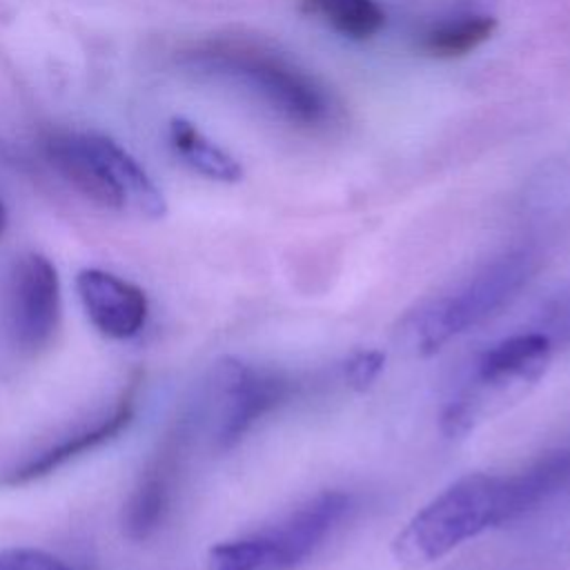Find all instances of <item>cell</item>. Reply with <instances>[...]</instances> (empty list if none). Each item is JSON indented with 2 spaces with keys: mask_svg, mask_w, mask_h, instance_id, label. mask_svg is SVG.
<instances>
[{
  "mask_svg": "<svg viewBox=\"0 0 570 570\" xmlns=\"http://www.w3.org/2000/svg\"><path fill=\"white\" fill-rule=\"evenodd\" d=\"M0 570H76L51 552L36 548L0 550Z\"/></svg>",
  "mask_w": 570,
  "mask_h": 570,
  "instance_id": "ac0fdd59",
  "label": "cell"
},
{
  "mask_svg": "<svg viewBox=\"0 0 570 570\" xmlns=\"http://www.w3.org/2000/svg\"><path fill=\"white\" fill-rule=\"evenodd\" d=\"M552 343L546 334H517L494 343L476 363L470 385L441 414V432L463 439L483 421L519 401L548 372Z\"/></svg>",
  "mask_w": 570,
  "mask_h": 570,
  "instance_id": "5b68a950",
  "label": "cell"
},
{
  "mask_svg": "<svg viewBox=\"0 0 570 570\" xmlns=\"http://www.w3.org/2000/svg\"><path fill=\"white\" fill-rule=\"evenodd\" d=\"M205 566L207 570H285L281 550L265 530L212 546Z\"/></svg>",
  "mask_w": 570,
  "mask_h": 570,
  "instance_id": "2e32d148",
  "label": "cell"
},
{
  "mask_svg": "<svg viewBox=\"0 0 570 570\" xmlns=\"http://www.w3.org/2000/svg\"><path fill=\"white\" fill-rule=\"evenodd\" d=\"M185 62L245 87L296 127L318 129L332 120L334 107L325 87L269 45L249 38H214L191 47Z\"/></svg>",
  "mask_w": 570,
  "mask_h": 570,
  "instance_id": "6da1fadb",
  "label": "cell"
},
{
  "mask_svg": "<svg viewBox=\"0 0 570 570\" xmlns=\"http://www.w3.org/2000/svg\"><path fill=\"white\" fill-rule=\"evenodd\" d=\"M51 169L87 200L116 212L163 218L167 203L151 176L116 140L96 131H51L42 140Z\"/></svg>",
  "mask_w": 570,
  "mask_h": 570,
  "instance_id": "7a4b0ae2",
  "label": "cell"
},
{
  "mask_svg": "<svg viewBox=\"0 0 570 570\" xmlns=\"http://www.w3.org/2000/svg\"><path fill=\"white\" fill-rule=\"evenodd\" d=\"M494 525H501V476L470 472L450 483L399 530L392 554L401 566L421 568Z\"/></svg>",
  "mask_w": 570,
  "mask_h": 570,
  "instance_id": "277c9868",
  "label": "cell"
},
{
  "mask_svg": "<svg viewBox=\"0 0 570 570\" xmlns=\"http://www.w3.org/2000/svg\"><path fill=\"white\" fill-rule=\"evenodd\" d=\"M60 278L56 265L38 252L18 256L7 281V325L24 354L49 347L60 325Z\"/></svg>",
  "mask_w": 570,
  "mask_h": 570,
  "instance_id": "8992f818",
  "label": "cell"
},
{
  "mask_svg": "<svg viewBox=\"0 0 570 570\" xmlns=\"http://www.w3.org/2000/svg\"><path fill=\"white\" fill-rule=\"evenodd\" d=\"M385 365V354L381 350L354 352L345 363V381L352 390L365 392L379 379Z\"/></svg>",
  "mask_w": 570,
  "mask_h": 570,
  "instance_id": "e0dca14e",
  "label": "cell"
},
{
  "mask_svg": "<svg viewBox=\"0 0 570 570\" xmlns=\"http://www.w3.org/2000/svg\"><path fill=\"white\" fill-rule=\"evenodd\" d=\"M497 18L488 13H465L450 20H441L425 29L416 42L419 51L430 58L452 60L472 53L492 38Z\"/></svg>",
  "mask_w": 570,
  "mask_h": 570,
  "instance_id": "5bb4252c",
  "label": "cell"
},
{
  "mask_svg": "<svg viewBox=\"0 0 570 570\" xmlns=\"http://www.w3.org/2000/svg\"><path fill=\"white\" fill-rule=\"evenodd\" d=\"M570 483V452L546 454L528 470L501 476V523L512 521Z\"/></svg>",
  "mask_w": 570,
  "mask_h": 570,
  "instance_id": "7c38bea8",
  "label": "cell"
},
{
  "mask_svg": "<svg viewBox=\"0 0 570 570\" xmlns=\"http://www.w3.org/2000/svg\"><path fill=\"white\" fill-rule=\"evenodd\" d=\"M169 142L176 156L205 178L218 183H236L243 178L240 163L185 118H171Z\"/></svg>",
  "mask_w": 570,
  "mask_h": 570,
  "instance_id": "4fadbf2b",
  "label": "cell"
},
{
  "mask_svg": "<svg viewBox=\"0 0 570 570\" xmlns=\"http://www.w3.org/2000/svg\"><path fill=\"white\" fill-rule=\"evenodd\" d=\"M530 274L532 261L523 252L494 258L452 294L436 296L407 312L399 330L401 343L416 356L436 354L450 338L510 303Z\"/></svg>",
  "mask_w": 570,
  "mask_h": 570,
  "instance_id": "3957f363",
  "label": "cell"
},
{
  "mask_svg": "<svg viewBox=\"0 0 570 570\" xmlns=\"http://www.w3.org/2000/svg\"><path fill=\"white\" fill-rule=\"evenodd\" d=\"M303 7L350 40H370L385 27V11L376 0H303Z\"/></svg>",
  "mask_w": 570,
  "mask_h": 570,
  "instance_id": "9a60e30c",
  "label": "cell"
},
{
  "mask_svg": "<svg viewBox=\"0 0 570 570\" xmlns=\"http://www.w3.org/2000/svg\"><path fill=\"white\" fill-rule=\"evenodd\" d=\"M350 497L338 490H325L298 505L283 523L265 530L281 550L285 570L301 566L345 517Z\"/></svg>",
  "mask_w": 570,
  "mask_h": 570,
  "instance_id": "8fae6325",
  "label": "cell"
},
{
  "mask_svg": "<svg viewBox=\"0 0 570 570\" xmlns=\"http://www.w3.org/2000/svg\"><path fill=\"white\" fill-rule=\"evenodd\" d=\"M142 387V372H134L127 385L120 390L111 410L98 416L94 423L80 425L73 432L60 436L56 443L47 445L38 454L24 459L20 465L11 468L2 479L4 485H24L49 476L62 465L76 461L78 456L102 448L105 443L118 439L134 421L138 410V394Z\"/></svg>",
  "mask_w": 570,
  "mask_h": 570,
  "instance_id": "9c48e42d",
  "label": "cell"
},
{
  "mask_svg": "<svg viewBox=\"0 0 570 570\" xmlns=\"http://www.w3.org/2000/svg\"><path fill=\"white\" fill-rule=\"evenodd\" d=\"M218 394V421L214 445L232 450L265 414L278 407L292 392L289 379L281 372L256 367L245 361L225 356L214 370Z\"/></svg>",
  "mask_w": 570,
  "mask_h": 570,
  "instance_id": "52a82bcc",
  "label": "cell"
},
{
  "mask_svg": "<svg viewBox=\"0 0 570 570\" xmlns=\"http://www.w3.org/2000/svg\"><path fill=\"white\" fill-rule=\"evenodd\" d=\"M7 223H9L7 207H4V203H2V198H0V236H2V234H4V229H7Z\"/></svg>",
  "mask_w": 570,
  "mask_h": 570,
  "instance_id": "d6986e66",
  "label": "cell"
},
{
  "mask_svg": "<svg viewBox=\"0 0 570 570\" xmlns=\"http://www.w3.org/2000/svg\"><path fill=\"white\" fill-rule=\"evenodd\" d=\"M76 292L89 323L107 338H131L147 323V294L136 283L111 272L98 267L80 269L76 274Z\"/></svg>",
  "mask_w": 570,
  "mask_h": 570,
  "instance_id": "30bf717a",
  "label": "cell"
},
{
  "mask_svg": "<svg viewBox=\"0 0 570 570\" xmlns=\"http://www.w3.org/2000/svg\"><path fill=\"white\" fill-rule=\"evenodd\" d=\"M191 414H180L140 470L122 508V532L127 539L145 541L163 525L176 494L185 450L191 436Z\"/></svg>",
  "mask_w": 570,
  "mask_h": 570,
  "instance_id": "ba28073f",
  "label": "cell"
}]
</instances>
